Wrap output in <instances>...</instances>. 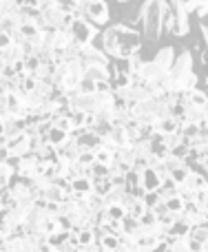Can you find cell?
I'll use <instances>...</instances> for the list:
<instances>
[{
  "label": "cell",
  "mask_w": 208,
  "mask_h": 252,
  "mask_svg": "<svg viewBox=\"0 0 208 252\" xmlns=\"http://www.w3.org/2000/svg\"><path fill=\"white\" fill-rule=\"evenodd\" d=\"M102 49L111 60L126 62L135 53H139V49H142V35H139V31H135L133 27L124 25V22L111 25L102 31Z\"/></svg>",
  "instance_id": "6da1fadb"
},
{
  "label": "cell",
  "mask_w": 208,
  "mask_h": 252,
  "mask_svg": "<svg viewBox=\"0 0 208 252\" xmlns=\"http://www.w3.org/2000/svg\"><path fill=\"white\" fill-rule=\"evenodd\" d=\"M193 75H195V71H193V51L184 49L177 56V60H175L171 75L166 78V91L173 93L175 97L184 95V93H191L188 91V82H191Z\"/></svg>",
  "instance_id": "7a4b0ae2"
},
{
  "label": "cell",
  "mask_w": 208,
  "mask_h": 252,
  "mask_svg": "<svg viewBox=\"0 0 208 252\" xmlns=\"http://www.w3.org/2000/svg\"><path fill=\"white\" fill-rule=\"evenodd\" d=\"M71 35H73V40L78 44L87 47V44H93V40H96L98 27L91 25L89 20H75L73 27H71Z\"/></svg>",
  "instance_id": "3957f363"
},
{
  "label": "cell",
  "mask_w": 208,
  "mask_h": 252,
  "mask_svg": "<svg viewBox=\"0 0 208 252\" xmlns=\"http://www.w3.org/2000/svg\"><path fill=\"white\" fill-rule=\"evenodd\" d=\"M84 11H87V20L91 25H96L98 29L100 27H106L108 20H111V13H108V4L104 2H96V4H84Z\"/></svg>",
  "instance_id": "277c9868"
},
{
  "label": "cell",
  "mask_w": 208,
  "mask_h": 252,
  "mask_svg": "<svg viewBox=\"0 0 208 252\" xmlns=\"http://www.w3.org/2000/svg\"><path fill=\"white\" fill-rule=\"evenodd\" d=\"M171 11H173V31H171V33L177 35V38L188 35V31H191V20H188V11L179 4V0Z\"/></svg>",
  "instance_id": "5b68a950"
},
{
  "label": "cell",
  "mask_w": 208,
  "mask_h": 252,
  "mask_svg": "<svg viewBox=\"0 0 208 252\" xmlns=\"http://www.w3.org/2000/svg\"><path fill=\"white\" fill-rule=\"evenodd\" d=\"M82 62L87 66H96V64H111V58L104 53V49H98L96 44H87L82 47V53H80Z\"/></svg>",
  "instance_id": "8992f818"
},
{
  "label": "cell",
  "mask_w": 208,
  "mask_h": 252,
  "mask_svg": "<svg viewBox=\"0 0 208 252\" xmlns=\"http://www.w3.org/2000/svg\"><path fill=\"white\" fill-rule=\"evenodd\" d=\"M75 139H78V146H80V151H93L96 153L98 148H100V142H102V137L96 133V130H87V128H82L80 133H75Z\"/></svg>",
  "instance_id": "52a82bcc"
},
{
  "label": "cell",
  "mask_w": 208,
  "mask_h": 252,
  "mask_svg": "<svg viewBox=\"0 0 208 252\" xmlns=\"http://www.w3.org/2000/svg\"><path fill=\"white\" fill-rule=\"evenodd\" d=\"M11 252H38L35 250V244L31 237L27 235H18V237H11L9 241H2Z\"/></svg>",
  "instance_id": "ba28073f"
},
{
  "label": "cell",
  "mask_w": 208,
  "mask_h": 252,
  "mask_svg": "<svg viewBox=\"0 0 208 252\" xmlns=\"http://www.w3.org/2000/svg\"><path fill=\"white\" fill-rule=\"evenodd\" d=\"M65 18H67V13L62 11L60 7L44 9L42 11V20H44V25H47V29H62V27H65Z\"/></svg>",
  "instance_id": "9c48e42d"
},
{
  "label": "cell",
  "mask_w": 208,
  "mask_h": 252,
  "mask_svg": "<svg viewBox=\"0 0 208 252\" xmlns=\"http://www.w3.org/2000/svg\"><path fill=\"white\" fill-rule=\"evenodd\" d=\"M0 60H2V64L25 62V49L18 47V44H11V47H7V49H0Z\"/></svg>",
  "instance_id": "30bf717a"
},
{
  "label": "cell",
  "mask_w": 208,
  "mask_h": 252,
  "mask_svg": "<svg viewBox=\"0 0 208 252\" xmlns=\"http://www.w3.org/2000/svg\"><path fill=\"white\" fill-rule=\"evenodd\" d=\"M162 184H164V182H162V179H160V175H157L153 168H146V170H144V173H142V186L146 188L148 192H155V190H160V186H162Z\"/></svg>",
  "instance_id": "8fae6325"
},
{
  "label": "cell",
  "mask_w": 208,
  "mask_h": 252,
  "mask_svg": "<svg viewBox=\"0 0 208 252\" xmlns=\"http://www.w3.org/2000/svg\"><path fill=\"white\" fill-rule=\"evenodd\" d=\"M169 252H191L193 250V241L191 235L188 237H169Z\"/></svg>",
  "instance_id": "7c38bea8"
},
{
  "label": "cell",
  "mask_w": 208,
  "mask_h": 252,
  "mask_svg": "<svg viewBox=\"0 0 208 252\" xmlns=\"http://www.w3.org/2000/svg\"><path fill=\"white\" fill-rule=\"evenodd\" d=\"M179 122L177 118H169V120H155V130L162 135H173V133H179Z\"/></svg>",
  "instance_id": "4fadbf2b"
},
{
  "label": "cell",
  "mask_w": 208,
  "mask_h": 252,
  "mask_svg": "<svg viewBox=\"0 0 208 252\" xmlns=\"http://www.w3.org/2000/svg\"><path fill=\"white\" fill-rule=\"evenodd\" d=\"M69 137H71V133H67V130H62V128H53L51 133H49V142H51V146L56 148V151H60V148L69 142Z\"/></svg>",
  "instance_id": "5bb4252c"
},
{
  "label": "cell",
  "mask_w": 208,
  "mask_h": 252,
  "mask_svg": "<svg viewBox=\"0 0 208 252\" xmlns=\"http://www.w3.org/2000/svg\"><path fill=\"white\" fill-rule=\"evenodd\" d=\"M42 199L47 201V204H62V201L67 199V192L62 190V188H58V186H51V188H47V190L42 192Z\"/></svg>",
  "instance_id": "9a60e30c"
},
{
  "label": "cell",
  "mask_w": 208,
  "mask_h": 252,
  "mask_svg": "<svg viewBox=\"0 0 208 252\" xmlns=\"http://www.w3.org/2000/svg\"><path fill=\"white\" fill-rule=\"evenodd\" d=\"M73 192L75 195H80L84 199V197L89 195V192H93V179H89V177H80V179H75L73 184Z\"/></svg>",
  "instance_id": "2e32d148"
},
{
  "label": "cell",
  "mask_w": 208,
  "mask_h": 252,
  "mask_svg": "<svg viewBox=\"0 0 208 252\" xmlns=\"http://www.w3.org/2000/svg\"><path fill=\"white\" fill-rule=\"evenodd\" d=\"M108 137H111L113 142H115V146L120 148V151H122V148H129V146H131L129 135H126V128H113Z\"/></svg>",
  "instance_id": "e0dca14e"
},
{
  "label": "cell",
  "mask_w": 208,
  "mask_h": 252,
  "mask_svg": "<svg viewBox=\"0 0 208 252\" xmlns=\"http://www.w3.org/2000/svg\"><path fill=\"white\" fill-rule=\"evenodd\" d=\"M142 186V173L135 168H131L129 173H126V192H133L135 188Z\"/></svg>",
  "instance_id": "ac0fdd59"
},
{
  "label": "cell",
  "mask_w": 208,
  "mask_h": 252,
  "mask_svg": "<svg viewBox=\"0 0 208 252\" xmlns=\"http://www.w3.org/2000/svg\"><path fill=\"white\" fill-rule=\"evenodd\" d=\"M56 66H58V64H40V69L35 71L34 78H35V80H51L53 73H56Z\"/></svg>",
  "instance_id": "d6986e66"
},
{
  "label": "cell",
  "mask_w": 208,
  "mask_h": 252,
  "mask_svg": "<svg viewBox=\"0 0 208 252\" xmlns=\"http://www.w3.org/2000/svg\"><path fill=\"white\" fill-rule=\"evenodd\" d=\"M182 144H184V137H182V135H179V133H173V135H166V137H164V146H166V148H169V151H171V153H173V151H175V148H179V146H182Z\"/></svg>",
  "instance_id": "ffe728a7"
},
{
  "label": "cell",
  "mask_w": 208,
  "mask_h": 252,
  "mask_svg": "<svg viewBox=\"0 0 208 252\" xmlns=\"http://www.w3.org/2000/svg\"><path fill=\"white\" fill-rule=\"evenodd\" d=\"M139 219H135V217H131V215H126L124 219H122V226H124V235H133L135 230L139 228Z\"/></svg>",
  "instance_id": "44dd1931"
},
{
  "label": "cell",
  "mask_w": 208,
  "mask_h": 252,
  "mask_svg": "<svg viewBox=\"0 0 208 252\" xmlns=\"http://www.w3.org/2000/svg\"><path fill=\"white\" fill-rule=\"evenodd\" d=\"M113 155H115V153L104 151V148H98V151H96L98 164H104V166H113Z\"/></svg>",
  "instance_id": "7402d4cb"
},
{
  "label": "cell",
  "mask_w": 208,
  "mask_h": 252,
  "mask_svg": "<svg viewBox=\"0 0 208 252\" xmlns=\"http://www.w3.org/2000/svg\"><path fill=\"white\" fill-rule=\"evenodd\" d=\"M78 91H80V95H91V93H98V84L84 78L82 82H80V89H78Z\"/></svg>",
  "instance_id": "603a6c76"
},
{
  "label": "cell",
  "mask_w": 208,
  "mask_h": 252,
  "mask_svg": "<svg viewBox=\"0 0 208 252\" xmlns=\"http://www.w3.org/2000/svg\"><path fill=\"white\" fill-rule=\"evenodd\" d=\"M106 213H108V217H111V221H122V219L129 215L122 206H111V208H106Z\"/></svg>",
  "instance_id": "cb8c5ba5"
},
{
  "label": "cell",
  "mask_w": 208,
  "mask_h": 252,
  "mask_svg": "<svg viewBox=\"0 0 208 252\" xmlns=\"http://www.w3.org/2000/svg\"><path fill=\"white\" fill-rule=\"evenodd\" d=\"M80 164H82L84 166V168H91V166L93 164H96V153H93V151H84V153H80Z\"/></svg>",
  "instance_id": "d4e9b609"
},
{
  "label": "cell",
  "mask_w": 208,
  "mask_h": 252,
  "mask_svg": "<svg viewBox=\"0 0 208 252\" xmlns=\"http://www.w3.org/2000/svg\"><path fill=\"white\" fill-rule=\"evenodd\" d=\"M58 7H60L65 13H73L75 9L80 7V2L78 0H58Z\"/></svg>",
  "instance_id": "484cf974"
},
{
  "label": "cell",
  "mask_w": 208,
  "mask_h": 252,
  "mask_svg": "<svg viewBox=\"0 0 208 252\" xmlns=\"http://www.w3.org/2000/svg\"><path fill=\"white\" fill-rule=\"evenodd\" d=\"M166 204H169V210H171V213H184V206H186L182 197H173V199H169Z\"/></svg>",
  "instance_id": "4316f807"
},
{
  "label": "cell",
  "mask_w": 208,
  "mask_h": 252,
  "mask_svg": "<svg viewBox=\"0 0 208 252\" xmlns=\"http://www.w3.org/2000/svg\"><path fill=\"white\" fill-rule=\"evenodd\" d=\"M160 201H162V197L157 195V190L155 192H146V197H144V204H146L148 210H153L157 204H160Z\"/></svg>",
  "instance_id": "83f0119b"
},
{
  "label": "cell",
  "mask_w": 208,
  "mask_h": 252,
  "mask_svg": "<svg viewBox=\"0 0 208 252\" xmlns=\"http://www.w3.org/2000/svg\"><path fill=\"white\" fill-rule=\"evenodd\" d=\"M171 155L179 157V159H186V157H188V146H186V144H182V146H179V148H175V151L171 153Z\"/></svg>",
  "instance_id": "f1b7e54d"
},
{
  "label": "cell",
  "mask_w": 208,
  "mask_h": 252,
  "mask_svg": "<svg viewBox=\"0 0 208 252\" xmlns=\"http://www.w3.org/2000/svg\"><path fill=\"white\" fill-rule=\"evenodd\" d=\"M58 7V0H38V9L44 11V9H53Z\"/></svg>",
  "instance_id": "f546056e"
},
{
  "label": "cell",
  "mask_w": 208,
  "mask_h": 252,
  "mask_svg": "<svg viewBox=\"0 0 208 252\" xmlns=\"http://www.w3.org/2000/svg\"><path fill=\"white\" fill-rule=\"evenodd\" d=\"M200 31H202V38H204V49L208 51V25H204V22H202V25H200Z\"/></svg>",
  "instance_id": "4dcf8cb0"
},
{
  "label": "cell",
  "mask_w": 208,
  "mask_h": 252,
  "mask_svg": "<svg viewBox=\"0 0 208 252\" xmlns=\"http://www.w3.org/2000/svg\"><path fill=\"white\" fill-rule=\"evenodd\" d=\"M197 161H200V164H202V168L206 170V177H208V153H204V155H202Z\"/></svg>",
  "instance_id": "1f68e13d"
},
{
  "label": "cell",
  "mask_w": 208,
  "mask_h": 252,
  "mask_svg": "<svg viewBox=\"0 0 208 252\" xmlns=\"http://www.w3.org/2000/svg\"><path fill=\"white\" fill-rule=\"evenodd\" d=\"M197 16H200V18L208 16V0H204V2H202V7H200V11H197Z\"/></svg>",
  "instance_id": "d6a6232c"
},
{
  "label": "cell",
  "mask_w": 208,
  "mask_h": 252,
  "mask_svg": "<svg viewBox=\"0 0 208 252\" xmlns=\"http://www.w3.org/2000/svg\"><path fill=\"white\" fill-rule=\"evenodd\" d=\"M193 241V239H191ZM191 252H204V248H202V246L200 244H195V241H193V250Z\"/></svg>",
  "instance_id": "836d02e7"
},
{
  "label": "cell",
  "mask_w": 208,
  "mask_h": 252,
  "mask_svg": "<svg viewBox=\"0 0 208 252\" xmlns=\"http://www.w3.org/2000/svg\"><path fill=\"white\" fill-rule=\"evenodd\" d=\"M202 91H204V95L208 97V80H204V89H202Z\"/></svg>",
  "instance_id": "e575fe53"
},
{
  "label": "cell",
  "mask_w": 208,
  "mask_h": 252,
  "mask_svg": "<svg viewBox=\"0 0 208 252\" xmlns=\"http://www.w3.org/2000/svg\"><path fill=\"white\" fill-rule=\"evenodd\" d=\"M204 118L208 120V100H206V104H204Z\"/></svg>",
  "instance_id": "d590c367"
},
{
  "label": "cell",
  "mask_w": 208,
  "mask_h": 252,
  "mask_svg": "<svg viewBox=\"0 0 208 252\" xmlns=\"http://www.w3.org/2000/svg\"><path fill=\"white\" fill-rule=\"evenodd\" d=\"M202 248H204V252H208V241H206V244H204V246H202Z\"/></svg>",
  "instance_id": "8d00e7d4"
},
{
  "label": "cell",
  "mask_w": 208,
  "mask_h": 252,
  "mask_svg": "<svg viewBox=\"0 0 208 252\" xmlns=\"http://www.w3.org/2000/svg\"><path fill=\"white\" fill-rule=\"evenodd\" d=\"M117 2H131V0H117Z\"/></svg>",
  "instance_id": "74e56055"
},
{
  "label": "cell",
  "mask_w": 208,
  "mask_h": 252,
  "mask_svg": "<svg viewBox=\"0 0 208 252\" xmlns=\"http://www.w3.org/2000/svg\"><path fill=\"white\" fill-rule=\"evenodd\" d=\"M100 252H106V250H100Z\"/></svg>",
  "instance_id": "f35d334b"
}]
</instances>
